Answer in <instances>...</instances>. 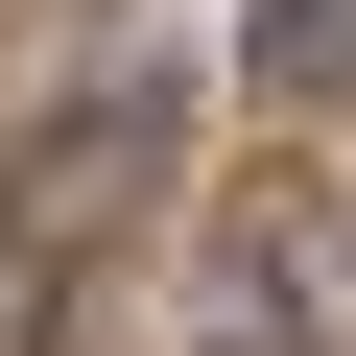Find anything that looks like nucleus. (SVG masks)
<instances>
[{
  "label": "nucleus",
  "instance_id": "obj_1",
  "mask_svg": "<svg viewBox=\"0 0 356 356\" xmlns=\"http://www.w3.org/2000/svg\"><path fill=\"white\" fill-rule=\"evenodd\" d=\"M261 95H356V0H261Z\"/></svg>",
  "mask_w": 356,
  "mask_h": 356
}]
</instances>
